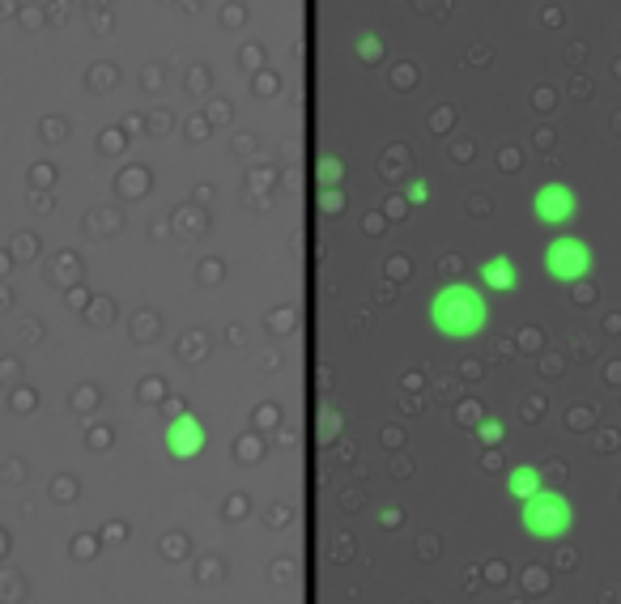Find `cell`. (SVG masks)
I'll return each mask as SVG.
<instances>
[{
  "label": "cell",
  "instance_id": "6da1fadb",
  "mask_svg": "<svg viewBox=\"0 0 621 604\" xmlns=\"http://www.w3.org/2000/svg\"><path fill=\"white\" fill-rule=\"evenodd\" d=\"M426 320L447 341H473L490 328V302L473 281H447L434 290Z\"/></svg>",
  "mask_w": 621,
  "mask_h": 604
},
{
  "label": "cell",
  "instance_id": "30bf717a",
  "mask_svg": "<svg viewBox=\"0 0 621 604\" xmlns=\"http://www.w3.org/2000/svg\"><path fill=\"white\" fill-rule=\"evenodd\" d=\"M409 196L417 200V205H422V200H426V183H422V179H413V183H409Z\"/></svg>",
  "mask_w": 621,
  "mask_h": 604
},
{
  "label": "cell",
  "instance_id": "52a82bcc",
  "mask_svg": "<svg viewBox=\"0 0 621 604\" xmlns=\"http://www.w3.org/2000/svg\"><path fill=\"white\" fill-rule=\"evenodd\" d=\"M541 490H545V477H541V468H536V464H515L507 473V494L515 502H528L532 494H541Z\"/></svg>",
  "mask_w": 621,
  "mask_h": 604
},
{
  "label": "cell",
  "instance_id": "8992f818",
  "mask_svg": "<svg viewBox=\"0 0 621 604\" xmlns=\"http://www.w3.org/2000/svg\"><path fill=\"white\" fill-rule=\"evenodd\" d=\"M481 285L485 290H494V294H511L515 285H519V268L511 256H490L481 264Z\"/></svg>",
  "mask_w": 621,
  "mask_h": 604
},
{
  "label": "cell",
  "instance_id": "7a4b0ae2",
  "mask_svg": "<svg viewBox=\"0 0 621 604\" xmlns=\"http://www.w3.org/2000/svg\"><path fill=\"white\" fill-rule=\"evenodd\" d=\"M519 524L536 541H562V536L575 532V502L562 490H545L532 494L528 502H519Z\"/></svg>",
  "mask_w": 621,
  "mask_h": 604
},
{
  "label": "cell",
  "instance_id": "3957f363",
  "mask_svg": "<svg viewBox=\"0 0 621 604\" xmlns=\"http://www.w3.org/2000/svg\"><path fill=\"white\" fill-rule=\"evenodd\" d=\"M541 264H545L549 281L570 285V281H583L596 268V251H592V243H587V239H579V234H558V239L545 243Z\"/></svg>",
  "mask_w": 621,
  "mask_h": 604
},
{
  "label": "cell",
  "instance_id": "5b68a950",
  "mask_svg": "<svg viewBox=\"0 0 621 604\" xmlns=\"http://www.w3.org/2000/svg\"><path fill=\"white\" fill-rule=\"evenodd\" d=\"M162 443H166V456H175V460H196L200 451H205L209 434H205V426H200L196 413H175L171 422H166V430H162Z\"/></svg>",
  "mask_w": 621,
  "mask_h": 604
},
{
  "label": "cell",
  "instance_id": "9c48e42d",
  "mask_svg": "<svg viewBox=\"0 0 621 604\" xmlns=\"http://www.w3.org/2000/svg\"><path fill=\"white\" fill-rule=\"evenodd\" d=\"M358 52H362V56H366V60H375V56H379V52H383V47H379V43H375V39H362V43H358Z\"/></svg>",
  "mask_w": 621,
  "mask_h": 604
},
{
  "label": "cell",
  "instance_id": "277c9868",
  "mask_svg": "<svg viewBox=\"0 0 621 604\" xmlns=\"http://www.w3.org/2000/svg\"><path fill=\"white\" fill-rule=\"evenodd\" d=\"M575 213H579V196H575V188L570 183H562V179H549V183H541V188L532 192V217L541 226H566V222H575Z\"/></svg>",
  "mask_w": 621,
  "mask_h": 604
},
{
  "label": "cell",
  "instance_id": "ba28073f",
  "mask_svg": "<svg viewBox=\"0 0 621 604\" xmlns=\"http://www.w3.org/2000/svg\"><path fill=\"white\" fill-rule=\"evenodd\" d=\"M477 439L481 443H502V422H498V417H481V426H477Z\"/></svg>",
  "mask_w": 621,
  "mask_h": 604
}]
</instances>
